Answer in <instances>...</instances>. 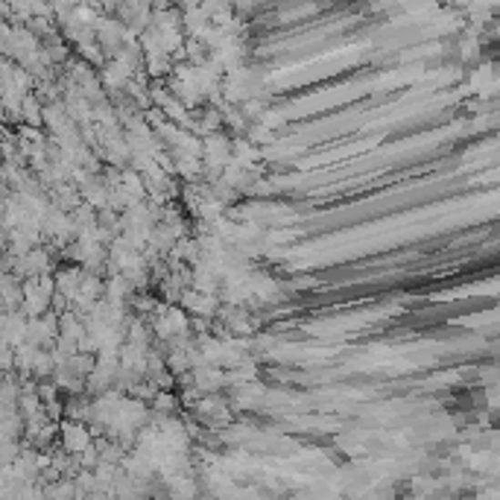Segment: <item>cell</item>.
I'll return each instance as SVG.
<instances>
[{
    "label": "cell",
    "instance_id": "1",
    "mask_svg": "<svg viewBox=\"0 0 500 500\" xmlns=\"http://www.w3.org/2000/svg\"><path fill=\"white\" fill-rule=\"evenodd\" d=\"M62 444L67 454H86L91 448V434L86 424H77V422H67L62 427Z\"/></svg>",
    "mask_w": 500,
    "mask_h": 500
}]
</instances>
